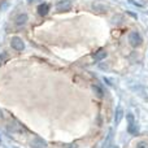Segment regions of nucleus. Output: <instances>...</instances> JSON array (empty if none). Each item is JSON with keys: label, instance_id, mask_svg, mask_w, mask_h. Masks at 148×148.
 Returning <instances> with one entry per match:
<instances>
[{"label": "nucleus", "instance_id": "1", "mask_svg": "<svg viewBox=\"0 0 148 148\" xmlns=\"http://www.w3.org/2000/svg\"><path fill=\"white\" fill-rule=\"evenodd\" d=\"M129 42H130L131 47L136 48V47L142 46V43H143V39H142L140 35H139V33H136V31H133V33L129 35Z\"/></svg>", "mask_w": 148, "mask_h": 148}, {"label": "nucleus", "instance_id": "2", "mask_svg": "<svg viewBox=\"0 0 148 148\" xmlns=\"http://www.w3.org/2000/svg\"><path fill=\"white\" fill-rule=\"evenodd\" d=\"M10 47H12L13 49H16V51H23L25 49V43H23V40L21 38H18V36H13L12 39H10Z\"/></svg>", "mask_w": 148, "mask_h": 148}, {"label": "nucleus", "instance_id": "3", "mask_svg": "<svg viewBox=\"0 0 148 148\" xmlns=\"http://www.w3.org/2000/svg\"><path fill=\"white\" fill-rule=\"evenodd\" d=\"M72 8V3L69 0H62V1H59L56 5V10L57 12H68V10Z\"/></svg>", "mask_w": 148, "mask_h": 148}, {"label": "nucleus", "instance_id": "4", "mask_svg": "<svg viewBox=\"0 0 148 148\" xmlns=\"http://www.w3.org/2000/svg\"><path fill=\"white\" fill-rule=\"evenodd\" d=\"M27 21H29V16L26 14V13H21V14H18L17 17L14 18V25L17 26V27H21V26H23Z\"/></svg>", "mask_w": 148, "mask_h": 148}, {"label": "nucleus", "instance_id": "5", "mask_svg": "<svg viewBox=\"0 0 148 148\" xmlns=\"http://www.w3.org/2000/svg\"><path fill=\"white\" fill-rule=\"evenodd\" d=\"M49 4L48 3H42L40 5H38V14L39 16H42V17H44V16H47L48 14V12H49Z\"/></svg>", "mask_w": 148, "mask_h": 148}, {"label": "nucleus", "instance_id": "6", "mask_svg": "<svg viewBox=\"0 0 148 148\" xmlns=\"http://www.w3.org/2000/svg\"><path fill=\"white\" fill-rule=\"evenodd\" d=\"M31 146L34 148H47V143L43 140L42 138H34L33 140H31Z\"/></svg>", "mask_w": 148, "mask_h": 148}, {"label": "nucleus", "instance_id": "7", "mask_svg": "<svg viewBox=\"0 0 148 148\" xmlns=\"http://www.w3.org/2000/svg\"><path fill=\"white\" fill-rule=\"evenodd\" d=\"M105 57H107V52H105L104 49H99V51H97L96 53L94 55V61L95 62L101 61V60H104Z\"/></svg>", "mask_w": 148, "mask_h": 148}, {"label": "nucleus", "instance_id": "8", "mask_svg": "<svg viewBox=\"0 0 148 148\" xmlns=\"http://www.w3.org/2000/svg\"><path fill=\"white\" fill-rule=\"evenodd\" d=\"M112 138H113V133L110 131V133H108L107 138L104 139V143H103L101 148H110V143H112Z\"/></svg>", "mask_w": 148, "mask_h": 148}, {"label": "nucleus", "instance_id": "9", "mask_svg": "<svg viewBox=\"0 0 148 148\" xmlns=\"http://www.w3.org/2000/svg\"><path fill=\"white\" fill-rule=\"evenodd\" d=\"M123 117V110L121 107L117 108V110H116V123H120V121L122 120Z\"/></svg>", "mask_w": 148, "mask_h": 148}, {"label": "nucleus", "instance_id": "10", "mask_svg": "<svg viewBox=\"0 0 148 148\" xmlns=\"http://www.w3.org/2000/svg\"><path fill=\"white\" fill-rule=\"evenodd\" d=\"M8 60V53H5V52H3V53H0V68L4 65V62Z\"/></svg>", "mask_w": 148, "mask_h": 148}, {"label": "nucleus", "instance_id": "11", "mask_svg": "<svg viewBox=\"0 0 148 148\" xmlns=\"http://www.w3.org/2000/svg\"><path fill=\"white\" fill-rule=\"evenodd\" d=\"M94 10H96V12H100V13H105L107 12V9H105L103 5H97V4H94Z\"/></svg>", "mask_w": 148, "mask_h": 148}, {"label": "nucleus", "instance_id": "12", "mask_svg": "<svg viewBox=\"0 0 148 148\" xmlns=\"http://www.w3.org/2000/svg\"><path fill=\"white\" fill-rule=\"evenodd\" d=\"M92 88H94V92L97 95V96H100V97L103 96V90H101V87H99V86H92Z\"/></svg>", "mask_w": 148, "mask_h": 148}, {"label": "nucleus", "instance_id": "13", "mask_svg": "<svg viewBox=\"0 0 148 148\" xmlns=\"http://www.w3.org/2000/svg\"><path fill=\"white\" fill-rule=\"evenodd\" d=\"M129 133H130V134H136V133H138V127L135 126V123L129 125Z\"/></svg>", "mask_w": 148, "mask_h": 148}, {"label": "nucleus", "instance_id": "14", "mask_svg": "<svg viewBox=\"0 0 148 148\" xmlns=\"http://www.w3.org/2000/svg\"><path fill=\"white\" fill-rule=\"evenodd\" d=\"M126 118H127V122L129 125H131V123H134V114L131 112H129L127 114H126Z\"/></svg>", "mask_w": 148, "mask_h": 148}, {"label": "nucleus", "instance_id": "15", "mask_svg": "<svg viewBox=\"0 0 148 148\" xmlns=\"http://www.w3.org/2000/svg\"><path fill=\"white\" fill-rule=\"evenodd\" d=\"M136 148H148V143L147 142H139L136 144Z\"/></svg>", "mask_w": 148, "mask_h": 148}, {"label": "nucleus", "instance_id": "16", "mask_svg": "<svg viewBox=\"0 0 148 148\" xmlns=\"http://www.w3.org/2000/svg\"><path fill=\"white\" fill-rule=\"evenodd\" d=\"M130 4H133V5H135V7H138V8H142L143 7V4H140V3H138V1H135V0H127Z\"/></svg>", "mask_w": 148, "mask_h": 148}, {"label": "nucleus", "instance_id": "17", "mask_svg": "<svg viewBox=\"0 0 148 148\" xmlns=\"http://www.w3.org/2000/svg\"><path fill=\"white\" fill-rule=\"evenodd\" d=\"M62 148H77V143H68V144H64Z\"/></svg>", "mask_w": 148, "mask_h": 148}, {"label": "nucleus", "instance_id": "18", "mask_svg": "<svg viewBox=\"0 0 148 148\" xmlns=\"http://www.w3.org/2000/svg\"><path fill=\"white\" fill-rule=\"evenodd\" d=\"M26 1H27V3H29V4H33V3L38 1V0H26Z\"/></svg>", "mask_w": 148, "mask_h": 148}, {"label": "nucleus", "instance_id": "19", "mask_svg": "<svg viewBox=\"0 0 148 148\" xmlns=\"http://www.w3.org/2000/svg\"><path fill=\"white\" fill-rule=\"evenodd\" d=\"M0 120H3V112L0 110Z\"/></svg>", "mask_w": 148, "mask_h": 148}, {"label": "nucleus", "instance_id": "20", "mask_svg": "<svg viewBox=\"0 0 148 148\" xmlns=\"http://www.w3.org/2000/svg\"><path fill=\"white\" fill-rule=\"evenodd\" d=\"M114 148H118V147H114Z\"/></svg>", "mask_w": 148, "mask_h": 148}]
</instances>
